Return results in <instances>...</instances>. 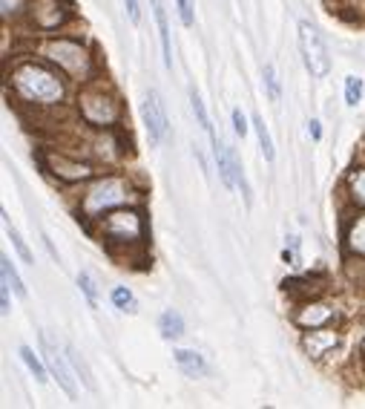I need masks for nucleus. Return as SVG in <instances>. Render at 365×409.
<instances>
[{"label": "nucleus", "mask_w": 365, "mask_h": 409, "mask_svg": "<svg viewBox=\"0 0 365 409\" xmlns=\"http://www.w3.org/2000/svg\"><path fill=\"white\" fill-rule=\"evenodd\" d=\"M29 15L38 29H58L69 18V4H63V0H35L29 6Z\"/></svg>", "instance_id": "9d476101"}, {"label": "nucleus", "mask_w": 365, "mask_h": 409, "mask_svg": "<svg viewBox=\"0 0 365 409\" xmlns=\"http://www.w3.org/2000/svg\"><path fill=\"white\" fill-rule=\"evenodd\" d=\"M41 165H43V170H49V173H52L55 179H60V182H84V179L92 176V167H90V165L72 162V159H66V156H60V153H43V156H41Z\"/></svg>", "instance_id": "1a4fd4ad"}, {"label": "nucleus", "mask_w": 365, "mask_h": 409, "mask_svg": "<svg viewBox=\"0 0 365 409\" xmlns=\"http://www.w3.org/2000/svg\"><path fill=\"white\" fill-rule=\"evenodd\" d=\"M153 15H156V26H159V38H162V58L164 66L173 70V46H170V24H167V12L162 0H153Z\"/></svg>", "instance_id": "ddd939ff"}, {"label": "nucleus", "mask_w": 365, "mask_h": 409, "mask_svg": "<svg viewBox=\"0 0 365 409\" xmlns=\"http://www.w3.org/2000/svg\"><path fill=\"white\" fill-rule=\"evenodd\" d=\"M78 110L84 115L87 124L92 127H112L121 118V104L118 95L112 90H107L104 84H90L78 93Z\"/></svg>", "instance_id": "7ed1b4c3"}, {"label": "nucleus", "mask_w": 365, "mask_h": 409, "mask_svg": "<svg viewBox=\"0 0 365 409\" xmlns=\"http://www.w3.org/2000/svg\"><path fill=\"white\" fill-rule=\"evenodd\" d=\"M21 361L26 363V369H29L41 383H46V369H43V363H46V361L41 363V361H38V355H35L29 346H21Z\"/></svg>", "instance_id": "412c9836"}, {"label": "nucleus", "mask_w": 365, "mask_h": 409, "mask_svg": "<svg viewBox=\"0 0 365 409\" xmlns=\"http://www.w3.org/2000/svg\"><path fill=\"white\" fill-rule=\"evenodd\" d=\"M176 363H179V369H181L187 378H204V375L210 372L207 361H204L201 355L190 352V349H179V352H176Z\"/></svg>", "instance_id": "2eb2a0df"}, {"label": "nucleus", "mask_w": 365, "mask_h": 409, "mask_svg": "<svg viewBox=\"0 0 365 409\" xmlns=\"http://www.w3.org/2000/svg\"><path fill=\"white\" fill-rule=\"evenodd\" d=\"M300 52L305 61V70L311 73V78H325L331 73V52L325 38L319 35V29L308 21L300 24Z\"/></svg>", "instance_id": "423d86ee"}, {"label": "nucleus", "mask_w": 365, "mask_h": 409, "mask_svg": "<svg viewBox=\"0 0 365 409\" xmlns=\"http://www.w3.org/2000/svg\"><path fill=\"white\" fill-rule=\"evenodd\" d=\"M124 6H127V15H129V21H132V24H138V21H141L138 0H124Z\"/></svg>", "instance_id": "c756f323"}, {"label": "nucleus", "mask_w": 365, "mask_h": 409, "mask_svg": "<svg viewBox=\"0 0 365 409\" xmlns=\"http://www.w3.org/2000/svg\"><path fill=\"white\" fill-rule=\"evenodd\" d=\"M132 196V187L127 179L121 176H104L98 179L81 199V214L90 217V219H98L101 214L112 211V208H121V204H127Z\"/></svg>", "instance_id": "f03ea898"}, {"label": "nucleus", "mask_w": 365, "mask_h": 409, "mask_svg": "<svg viewBox=\"0 0 365 409\" xmlns=\"http://www.w3.org/2000/svg\"><path fill=\"white\" fill-rule=\"evenodd\" d=\"M348 190H351V199L356 204H365V167H359L348 176Z\"/></svg>", "instance_id": "4be33fe9"}, {"label": "nucleus", "mask_w": 365, "mask_h": 409, "mask_svg": "<svg viewBox=\"0 0 365 409\" xmlns=\"http://www.w3.org/2000/svg\"><path fill=\"white\" fill-rule=\"evenodd\" d=\"M253 130H256V135H259L262 156H265L268 162H273V159H276V150H273V142H270V133H268V127H265V121H262L259 115H253Z\"/></svg>", "instance_id": "aec40b11"}, {"label": "nucleus", "mask_w": 365, "mask_h": 409, "mask_svg": "<svg viewBox=\"0 0 365 409\" xmlns=\"http://www.w3.org/2000/svg\"><path fill=\"white\" fill-rule=\"evenodd\" d=\"M78 289L84 291L87 303L95 309L98 306V283H95V277L90 274V271H81V274H78Z\"/></svg>", "instance_id": "5701e85b"}, {"label": "nucleus", "mask_w": 365, "mask_h": 409, "mask_svg": "<svg viewBox=\"0 0 365 409\" xmlns=\"http://www.w3.org/2000/svg\"><path fill=\"white\" fill-rule=\"evenodd\" d=\"M331 320H334V309L325 306V303H308L305 309L297 311V323L302 328H319V326H325Z\"/></svg>", "instance_id": "f8f14e48"}, {"label": "nucleus", "mask_w": 365, "mask_h": 409, "mask_svg": "<svg viewBox=\"0 0 365 409\" xmlns=\"http://www.w3.org/2000/svg\"><path fill=\"white\" fill-rule=\"evenodd\" d=\"M345 248L354 254V257H362L365 259V214L354 217L345 228Z\"/></svg>", "instance_id": "4468645a"}, {"label": "nucleus", "mask_w": 365, "mask_h": 409, "mask_svg": "<svg viewBox=\"0 0 365 409\" xmlns=\"http://www.w3.org/2000/svg\"><path fill=\"white\" fill-rule=\"evenodd\" d=\"M265 87H268V98L270 101H279V78H276V70H273V63L265 66Z\"/></svg>", "instance_id": "bb28decb"}, {"label": "nucleus", "mask_w": 365, "mask_h": 409, "mask_svg": "<svg viewBox=\"0 0 365 409\" xmlns=\"http://www.w3.org/2000/svg\"><path fill=\"white\" fill-rule=\"evenodd\" d=\"M66 358H69V363H72V369H75V372L81 375V380H84V386H87L90 392H95L98 386H95V380H92V369L87 366V361L81 358V352H78V349H72V346H69V355H66Z\"/></svg>", "instance_id": "a211bd4d"}, {"label": "nucleus", "mask_w": 365, "mask_h": 409, "mask_svg": "<svg viewBox=\"0 0 365 409\" xmlns=\"http://www.w3.org/2000/svg\"><path fill=\"white\" fill-rule=\"evenodd\" d=\"M179 4V18L184 26H193V0H176Z\"/></svg>", "instance_id": "cd10ccee"}, {"label": "nucleus", "mask_w": 365, "mask_h": 409, "mask_svg": "<svg viewBox=\"0 0 365 409\" xmlns=\"http://www.w3.org/2000/svg\"><path fill=\"white\" fill-rule=\"evenodd\" d=\"M12 87L15 93L29 104H60L63 101V81L55 70L38 63L23 61L12 70Z\"/></svg>", "instance_id": "f257e3e1"}, {"label": "nucleus", "mask_w": 365, "mask_h": 409, "mask_svg": "<svg viewBox=\"0 0 365 409\" xmlns=\"http://www.w3.org/2000/svg\"><path fill=\"white\" fill-rule=\"evenodd\" d=\"M41 352H43V361H46V369L55 375V380L60 383V389L69 395V398H75L78 395V383H75V378H72V369H69V358L66 355H60V349H58V343L49 337V331H41Z\"/></svg>", "instance_id": "0eeeda50"}, {"label": "nucleus", "mask_w": 365, "mask_h": 409, "mask_svg": "<svg viewBox=\"0 0 365 409\" xmlns=\"http://www.w3.org/2000/svg\"><path fill=\"white\" fill-rule=\"evenodd\" d=\"M0 311L9 314L12 311V303H9V286L4 283V289H0Z\"/></svg>", "instance_id": "7c9ffc66"}, {"label": "nucleus", "mask_w": 365, "mask_h": 409, "mask_svg": "<svg viewBox=\"0 0 365 409\" xmlns=\"http://www.w3.org/2000/svg\"><path fill=\"white\" fill-rule=\"evenodd\" d=\"M231 118H233V133H236V135H245V133H248V118L242 115V110H233Z\"/></svg>", "instance_id": "c85d7f7f"}, {"label": "nucleus", "mask_w": 365, "mask_h": 409, "mask_svg": "<svg viewBox=\"0 0 365 409\" xmlns=\"http://www.w3.org/2000/svg\"><path fill=\"white\" fill-rule=\"evenodd\" d=\"M362 358H365V340H362Z\"/></svg>", "instance_id": "72a5a7b5"}, {"label": "nucleus", "mask_w": 365, "mask_h": 409, "mask_svg": "<svg viewBox=\"0 0 365 409\" xmlns=\"http://www.w3.org/2000/svg\"><path fill=\"white\" fill-rule=\"evenodd\" d=\"M159 331H162L164 340L181 337V334H184V320H181V314H179V311H164V314L159 317Z\"/></svg>", "instance_id": "dca6fc26"}, {"label": "nucleus", "mask_w": 365, "mask_h": 409, "mask_svg": "<svg viewBox=\"0 0 365 409\" xmlns=\"http://www.w3.org/2000/svg\"><path fill=\"white\" fill-rule=\"evenodd\" d=\"M359 98H362V81H359L356 76H348V78H345V104H348V107H356Z\"/></svg>", "instance_id": "393cba45"}, {"label": "nucleus", "mask_w": 365, "mask_h": 409, "mask_svg": "<svg viewBox=\"0 0 365 409\" xmlns=\"http://www.w3.org/2000/svg\"><path fill=\"white\" fill-rule=\"evenodd\" d=\"M46 58L52 63H58V70H63L69 78L75 81H87L92 73V58L87 52L84 43L69 41V38H55L46 43Z\"/></svg>", "instance_id": "20e7f679"}, {"label": "nucleus", "mask_w": 365, "mask_h": 409, "mask_svg": "<svg viewBox=\"0 0 365 409\" xmlns=\"http://www.w3.org/2000/svg\"><path fill=\"white\" fill-rule=\"evenodd\" d=\"M337 343H339V334H337V331H328L325 326L308 328V334H305V352H308L311 358H325L328 352L337 349Z\"/></svg>", "instance_id": "9b49d317"}, {"label": "nucleus", "mask_w": 365, "mask_h": 409, "mask_svg": "<svg viewBox=\"0 0 365 409\" xmlns=\"http://www.w3.org/2000/svg\"><path fill=\"white\" fill-rule=\"evenodd\" d=\"M112 303H115V309H121V311H135V297H132V291L124 289V286L112 289Z\"/></svg>", "instance_id": "a878e982"}, {"label": "nucleus", "mask_w": 365, "mask_h": 409, "mask_svg": "<svg viewBox=\"0 0 365 409\" xmlns=\"http://www.w3.org/2000/svg\"><path fill=\"white\" fill-rule=\"evenodd\" d=\"M0 274H4V283H6L18 297H26V286H23V280L18 277V271L12 268V259H9V257H0Z\"/></svg>", "instance_id": "f3484780"}, {"label": "nucleus", "mask_w": 365, "mask_h": 409, "mask_svg": "<svg viewBox=\"0 0 365 409\" xmlns=\"http://www.w3.org/2000/svg\"><path fill=\"white\" fill-rule=\"evenodd\" d=\"M308 133H311V139H317V142L322 139V127H319V121H317V118H311V121H308Z\"/></svg>", "instance_id": "2f4dec72"}, {"label": "nucleus", "mask_w": 365, "mask_h": 409, "mask_svg": "<svg viewBox=\"0 0 365 409\" xmlns=\"http://www.w3.org/2000/svg\"><path fill=\"white\" fill-rule=\"evenodd\" d=\"M101 239L115 248V245H138L144 239V219L138 211H107L101 217Z\"/></svg>", "instance_id": "39448f33"}, {"label": "nucleus", "mask_w": 365, "mask_h": 409, "mask_svg": "<svg viewBox=\"0 0 365 409\" xmlns=\"http://www.w3.org/2000/svg\"><path fill=\"white\" fill-rule=\"evenodd\" d=\"M18 4H21V0H4V18H6V21L15 15V9H12V6H18Z\"/></svg>", "instance_id": "473e14b6"}, {"label": "nucleus", "mask_w": 365, "mask_h": 409, "mask_svg": "<svg viewBox=\"0 0 365 409\" xmlns=\"http://www.w3.org/2000/svg\"><path fill=\"white\" fill-rule=\"evenodd\" d=\"M141 115H144V127H147L150 133V142L153 145H162L167 139V113H164V101L159 98L156 90H150L147 95H144V104H141Z\"/></svg>", "instance_id": "6e6552de"}, {"label": "nucleus", "mask_w": 365, "mask_h": 409, "mask_svg": "<svg viewBox=\"0 0 365 409\" xmlns=\"http://www.w3.org/2000/svg\"><path fill=\"white\" fill-rule=\"evenodd\" d=\"M190 104H193V113H196V118H199V127L210 135V142H216L218 135L213 133V124H210V115H207V107H204V101H201V95L196 93V90H190Z\"/></svg>", "instance_id": "6ab92c4d"}, {"label": "nucleus", "mask_w": 365, "mask_h": 409, "mask_svg": "<svg viewBox=\"0 0 365 409\" xmlns=\"http://www.w3.org/2000/svg\"><path fill=\"white\" fill-rule=\"evenodd\" d=\"M4 222H6V219H4ZM6 231H9V239H12V245H15V251L21 254V259H23L26 265H35V257H32V251L26 248V242H23V237H21V234H18V231H15V228H12L9 222H6Z\"/></svg>", "instance_id": "b1692460"}]
</instances>
